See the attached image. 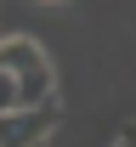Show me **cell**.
I'll list each match as a JSON object with an SVG mask.
<instances>
[{"mask_svg":"<svg viewBox=\"0 0 136 147\" xmlns=\"http://www.w3.org/2000/svg\"><path fill=\"white\" fill-rule=\"evenodd\" d=\"M51 136H57V102L0 113V147H45Z\"/></svg>","mask_w":136,"mask_h":147,"instance_id":"obj_2","label":"cell"},{"mask_svg":"<svg viewBox=\"0 0 136 147\" xmlns=\"http://www.w3.org/2000/svg\"><path fill=\"white\" fill-rule=\"evenodd\" d=\"M45 6H57V0H45Z\"/></svg>","mask_w":136,"mask_h":147,"instance_id":"obj_4","label":"cell"},{"mask_svg":"<svg viewBox=\"0 0 136 147\" xmlns=\"http://www.w3.org/2000/svg\"><path fill=\"white\" fill-rule=\"evenodd\" d=\"M0 68L17 74L23 85V108H40V102H57V79H51V57L40 51L28 34H12L0 40Z\"/></svg>","mask_w":136,"mask_h":147,"instance_id":"obj_1","label":"cell"},{"mask_svg":"<svg viewBox=\"0 0 136 147\" xmlns=\"http://www.w3.org/2000/svg\"><path fill=\"white\" fill-rule=\"evenodd\" d=\"M119 147H136V119H131L125 130H119Z\"/></svg>","mask_w":136,"mask_h":147,"instance_id":"obj_3","label":"cell"},{"mask_svg":"<svg viewBox=\"0 0 136 147\" xmlns=\"http://www.w3.org/2000/svg\"><path fill=\"white\" fill-rule=\"evenodd\" d=\"M114 147H119V142H114Z\"/></svg>","mask_w":136,"mask_h":147,"instance_id":"obj_5","label":"cell"}]
</instances>
